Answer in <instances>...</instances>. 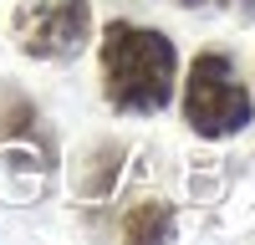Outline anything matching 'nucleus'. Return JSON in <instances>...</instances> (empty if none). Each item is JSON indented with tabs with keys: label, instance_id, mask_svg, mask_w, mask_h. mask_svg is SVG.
Listing matches in <instances>:
<instances>
[{
	"label": "nucleus",
	"instance_id": "nucleus-1",
	"mask_svg": "<svg viewBox=\"0 0 255 245\" xmlns=\"http://www.w3.org/2000/svg\"><path fill=\"white\" fill-rule=\"evenodd\" d=\"M97 67H102V97L118 113H163L174 97V77H179V51L163 31L133 26V20H108L97 46Z\"/></svg>",
	"mask_w": 255,
	"mask_h": 245
},
{
	"label": "nucleus",
	"instance_id": "nucleus-2",
	"mask_svg": "<svg viewBox=\"0 0 255 245\" xmlns=\"http://www.w3.org/2000/svg\"><path fill=\"white\" fill-rule=\"evenodd\" d=\"M184 122L199 138H230L250 122V92L225 51H199L184 82Z\"/></svg>",
	"mask_w": 255,
	"mask_h": 245
},
{
	"label": "nucleus",
	"instance_id": "nucleus-3",
	"mask_svg": "<svg viewBox=\"0 0 255 245\" xmlns=\"http://www.w3.org/2000/svg\"><path fill=\"white\" fill-rule=\"evenodd\" d=\"M10 41L36 61H72L92 41L87 0H20L10 15Z\"/></svg>",
	"mask_w": 255,
	"mask_h": 245
},
{
	"label": "nucleus",
	"instance_id": "nucleus-4",
	"mask_svg": "<svg viewBox=\"0 0 255 245\" xmlns=\"http://www.w3.org/2000/svg\"><path fill=\"white\" fill-rule=\"evenodd\" d=\"M158 235H174V215L168 204H143L123 220V240H158Z\"/></svg>",
	"mask_w": 255,
	"mask_h": 245
},
{
	"label": "nucleus",
	"instance_id": "nucleus-5",
	"mask_svg": "<svg viewBox=\"0 0 255 245\" xmlns=\"http://www.w3.org/2000/svg\"><path fill=\"white\" fill-rule=\"evenodd\" d=\"M235 5H240V15H245V20H255V0H235Z\"/></svg>",
	"mask_w": 255,
	"mask_h": 245
}]
</instances>
